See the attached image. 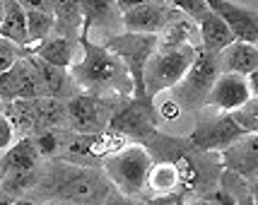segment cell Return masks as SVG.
<instances>
[{"label":"cell","instance_id":"1","mask_svg":"<svg viewBox=\"0 0 258 205\" xmlns=\"http://www.w3.org/2000/svg\"><path fill=\"white\" fill-rule=\"evenodd\" d=\"M82 56L70 65V75L75 78L87 94L99 99H125L133 94V80L125 65L101 44H90L87 36H80Z\"/></svg>","mask_w":258,"mask_h":205},{"label":"cell","instance_id":"2","mask_svg":"<svg viewBox=\"0 0 258 205\" xmlns=\"http://www.w3.org/2000/svg\"><path fill=\"white\" fill-rule=\"evenodd\" d=\"M46 188L51 195H56L58 200L78 205H94L101 203L106 195L111 193V183L106 181L101 174L94 169H82L75 164L58 162L48 174Z\"/></svg>","mask_w":258,"mask_h":205},{"label":"cell","instance_id":"3","mask_svg":"<svg viewBox=\"0 0 258 205\" xmlns=\"http://www.w3.org/2000/svg\"><path fill=\"white\" fill-rule=\"evenodd\" d=\"M196 48L188 44H159L147 58L145 70H143V82H145V97L152 102L157 94L171 90L176 82L186 75L191 65Z\"/></svg>","mask_w":258,"mask_h":205},{"label":"cell","instance_id":"4","mask_svg":"<svg viewBox=\"0 0 258 205\" xmlns=\"http://www.w3.org/2000/svg\"><path fill=\"white\" fill-rule=\"evenodd\" d=\"M104 171L106 179L121 191L123 195H143L147 186V171L152 167V160L145 148L140 145H125L113 155L104 157Z\"/></svg>","mask_w":258,"mask_h":205},{"label":"cell","instance_id":"5","mask_svg":"<svg viewBox=\"0 0 258 205\" xmlns=\"http://www.w3.org/2000/svg\"><path fill=\"white\" fill-rule=\"evenodd\" d=\"M222 73L220 68V53L215 51H205V48H196L191 65L186 70V75L181 78L171 92H174V102L179 106H198L205 104V97L213 87V82L217 80V75Z\"/></svg>","mask_w":258,"mask_h":205},{"label":"cell","instance_id":"6","mask_svg":"<svg viewBox=\"0 0 258 205\" xmlns=\"http://www.w3.org/2000/svg\"><path fill=\"white\" fill-rule=\"evenodd\" d=\"M104 48H109L113 56L125 65L131 80H133V92L138 102H145V82H143V70H145L147 58L157 48V34H135V32H123L113 34L109 41H104Z\"/></svg>","mask_w":258,"mask_h":205},{"label":"cell","instance_id":"7","mask_svg":"<svg viewBox=\"0 0 258 205\" xmlns=\"http://www.w3.org/2000/svg\"><path fill=\"white\" fill-rule=\"evenodd\" d=\"M46 97L44 85L39 80L32 60L20 58L12 68L0 73V102L10 104L17 99H41Z\"/></svg>","mask_w":258,"mask_h":205},{"label":"cell","instance_id":"8","mask_svg":"<svg viewBox=\"0 0 258 205\" xmlns=\"http://www.w3.org/2000/svg\"><path fill=\"white\" fill-rule=\"evenodd\" d=\"M66 114L75 133L99 135L109 125V104H106V99H99V97L87 94V92H82V94L70 99Z\"/></svg>","mask_w":258,"mask_h":205},{"label":"cell","instance_id":"9","mask_svg":"<svg viewBox=\"0 0 258 205\" xmlns=\"http://www.w3.org/2000/svg\"><path fill=\"white\" fill-rule=\"evenodd\" d=\"M253 97H256V87H251L248 78L234 75V73H220L205 97V104L220 109L222 114H229V111L241 109Z\"/></svg>","mask_w":258,"mask_h":205},{"label":"cell","instance_id":"10","mask_svg":"<svg viewBox=\"0 0 258 205\" xmlns=\"http://www.w3.org/2000/svg\"><path fill=\"white\" fill-rule=\"evenodd\" d=\"M179 12L176 8H171L167 0H152L145 5L131 8L121 15V24L125 32H135V34H159L171 20H176Z\"/></svg>","mask_w":258,"mask_h":205},{"label":"cell","instance_id":"11","mask_svg":"<svg viewBox=\"0 0 258 205\" xmlns=\"http://www.w3.org/2000/svg\"><path fill=\"white\" fill-rule=\"evenodd\" d=\"M205 5L229 27L236 41H246V44L258 41V17L253 8L236 5L232 0H205Z\"/></svg>","mask_w":258,"mask_h":205},{"label":"cell","instance_id":"12","mask_svg":"<svg viewBox=\"0 0 258 205\" xmlns=\"http://www.w3.org/2000/svg\"><path fill=\"white\" fill-rule=\"evenodd\" d=\"M244 135L246 133L232 121V116L225 114L220 118H213V121H205V123L198 125L193 130L191 143L201 152H213V150H225L227 145H232L234 140Z\"/></svg>","mask_w":258,"mask_h":205},{"label":"cell","instance_id":"13","mask_svg":"<svg viewBox=\"0 0 258 205\" xmlns=\"http://www.w3.org/2000/svg\"><path fill=\"white\" fill-rule=\"evenodd\" d=\"M222 164L227 171H232L241 179L256 181L258 171V140L256 133H248L246 138H239L232 145L222 150Z\"/></svg>","mask_w":258,"mask_h":205},{"label":"cell","instance_id":"14","mask_svg":"<svg viewBox=\"0 0 258 205\" xmlns=\"http://www.w3.org/2000/svg\"><path fill=\"white\" fill-rule=\"evenodd\" d=\"M220 68L222 73H234V75H251L258 68V48L256 44L246 41H232V44L220 51Z\"/></svg>","mask_w":258,"mask_h":205},{"label":"cell","instance_id":"15","mask_svg":"<svg viewBox=\"0 0 258 205\" xmlns=\"http://www.w3.org/2000/svg\"><path fill=\"white\" fill-rule=\"evenodd\" d=\"M34 56L39 60H44L48 65H58V68H70L75 60H78V48H75V41L70 36L60 34V36H48L41 44H36L34 48Z\"/></svg>","mask_w":258,"mask_h":205},{"label":"cell","instance_id":"16","mask_svg":"<svg viewBox=\"0 0 258 205\" xmlns=\"http://www.w3.org/2000/svg\"><path fill=\"white\" fill-rule=\"evenodd\" d=\"M3 20H0V39L12 41L20 48H29V34H27V10L17 0H3Z\"/></svg>","mask_w":258,"mask_h":205},{"label":"cell","instance_id":"17","mask_svg":"<svg viewBox=\"0 0 258 205\" xmlns=\"http://www.w3.org/2000/svg\"><path fill=\"white\" fill-rule=\"evenodd\" d=\"M198 39H201V48L220 53L222 48H227L234 41V34L229 32V27L213 10H208L198 20Z\"/></svg>","mask_w":258,"mask_h":205},{"label":"cell","instance_id":"18","mask_svg":"<svg viewBox=\"0 0 258 205\" xmlns=\"http://www.w3.org/2000/svg\"><path fill=\"white\" fill-rule=\"evenodd\" d=\"M106 128L121 133V135H135V138H150L155 133V128H152L150 118H147V111L143 106H138V104L111 116Z\"/></svg>","mask_w":258,"mask_h":205},{"label":"cell","instance_id":"19","mask_svg":"<svg viewBox=\"0 0 258 205\" xmlns=\"http://www.w3.org/2000/svg\"><path fill=\"white\" fill-rule=\"evenodd\" d=\"M80 10H82V36L92 27H109L121 12L116 0H80Z\"/></svg>","mask_w":258,"mask_h":205},{"label":"cell","instance_id":"20","mask_svg":"<svg viewBox=\"0 0 258 205\" xmlns=\"http://www.w3.org/2000/svg\"><path fill=\"white\" fill-rule=\"evenodd\" d=\"M36 160H39V150L34 145V140L32 138H22L20 143H15L12 148L5 150V155L0 160V171L34 169Z\"/></svg>","mask_w":258,"mask_h":205},{"label":"cell","instance_id":"21","mask_svg":"<svg viewBox=\"0 0 258 205\" xmlns=\"http://www.w3.org/2000/svg\"><path fill=\"white\" fill-rule=\"evenodd\" d=\"M176 188H181V183H179V171H176L174 162H159L155 167H150V171H147V186H145L147 195L171 193Z\"/></svg>","mask_w":258,"mask_h":205},{"label":"cell","instance_id":"22","mask_svg":"<svg viewBox=\"0 0 258 205\" xmlns=\"http://www.w3.org/2000/svg\"><path fill=\"white\" fill-rule=\"evenodd\" d=\"M29 60H32L34 70H36V75H39V80H41V85H44V92L46 97H53V99H58V97H63L68 90V68H58V65H48V63H44V60H39L36 56H29Z\"/></svg>","mask_w":258,"mask_h":205},{"label":"cell","instance_id":"23","mask_svg":"<svg viewBox=\"0 0 258 205\" xmlns=\"http://www.w3.org/2000/svg\"><path fill=\"white\" fill-rule=\"evenodd\" d=\"M53 29H56V17H53L51 12L27 10V34H29V46L41 44L44 39L51 36Z\"/></svg>","mask_w":258,"mask_h":205},{"label":"cell","instance_id":"24","mask_svg":"<svg viewBox=\"0 0 258 205\" xmlns=\"http://www.w3.org/2000/svg\"><path fill=\"white\" fill-rule=\"evenodd\" d=\"M36 183V174L34 169H17V171H3L0 179V193L5 195H20L29 191Z\"/></svg>","mask_w":258,"mask_h":205},{"label":"cell","instance_id":"25","mask_svg":"<svg viewBox=\"0 0 258 205\" xmlns=\"http://www.w3.org/2000/svg\"><path fill=\"white\" fill-rule=\"evenodd\" d=\"M53 3V17L56 24L66 29L82 27V10H80V0H51Z\"/></svg>","mask_w":258,"mask_h":205},{"label":"cell","instance_id":"26","mask_svg":"<svg viewBox=\"0 0 258 205\" xmlns=\"http://www.w3.org/2000/svg\"><path fill=\"white\" fill-rule=\"evenodd\" d=\"M36 118L44 125H60L68 118L66 106L60 104V99L41 97V99H36Z\"/></svg>","mask_w":258,"mask_h":205},{"label":"cell","instance_id":"27","mask_svg":"<svg viewBox=\"0 0 258 205\" xmlns=\"http://www.w3.org/2000/svg\"><path fill=\"white\" fill-rule=\"evenodd\" d=\"M232 116V121H234L244 133H256V97L251 99L248 104H244L241 109H236V111H229Z\"/></svg>","mask_w":258,"mask_h":205},{"label":"cell","instance_id":"28","mask_svg":"<svg viewBox=\"0 0 258 205\" xmlns=\"http://www.w3.org/2000/svg\"><path fill=\"white\" fill-rule=\"evenodd\" d=\"M171 8H176L179 12H183L186 17H191L193 22H198L203 15L208 12V5L205 0H167Z\"/></svg>","mask_w":258,"mask_h":205},{"label":"cell","instance_id":"29","mask_svg":"<svg viewBox=\"0 0 258 205\" xmlns=\"http://www.w3.org/2000/svg\"><path fill=\"white\" fill-rule=\"evenodd\" d=\"M24 48H20L17 44H12V41H5V39H0V73H5L8 68H12L20 58H22Z\"/></svg>","mask_w":258,"mask_h":205},{"label":"cell","instance_id":"30","mask_svg":"<svg viewBox=\"0 0 258 205\" xmlns=\"http://www.w3.org/2000/svg\"><path fill=\"white\" fill-rule=\"evenodd\" d=\"M186 188H176L171 193H162V195H150L145 205H186Z\"/></svg>","mask_w":258,"mask_h":205},{"label":"cell","instance_id":"31","mask_svg":"<svg viewBox=\"0 0 258 205\" xmlns=\"http://www.w3.org/2000/svg\"><path fill=\"white\" fill-rule=\"evenodd\" d=\"M34 145H36V150H39V155H56V150H58V135L56 133H41V135L34 140Z\"/></svg>","mask_w":258,"mask_h":205},{"label":"cell","instance_id":"32","mask_svg":"<svg viewBox=\"0 0 258 205\" xmlns=\"http://www.w3.org/2000/svg\"><path fill=\"white\" fill-rule=\"evenodd\" d=\"M12 138H15V128H12V123L8 121V116L0 114V152H5V150L10 148Z\"/></svg>","mask_w":258,"mask_h":205},{"label":"cell","instance_id":"33","mask_svg":"<svg viewBox=\"0 0 258 205\" xmlns=\"http://www.w3.org/2000/svg\"><path fill=\"white\" fill-rule=\"evenodd\" d=\"M24 10H41V12H51L53 15V3L51 0H17Z\"/></svg>","mask_w":258,"mask_h":205},{"label":"cell","instance_id":"34","mask_svg":"<svg viewBox=\"0 0 258 205\" xmlns=\"http://www.w3.org/2000/svg\"><path fill=\"white\" fill-rule=\"evenodd\" d=\"M159 114H162V118L174 121V118H179V116H181V106L174 102V99H167V102L159 106Z\"/></svg>","mask_w":258,"mask_h":205},{"label":"cell","instance_id":"35","mask_svg":"<svg viewBox=\"0 0 258 205\" xmlns=\"http://www.w3.org/2000/svg\"><path fill=\"white\" fill-rule=\"evenodd\" d=\"M101 203H104V205H138L135 200H131V198H128V195H123V193H118V195L109 193L104 200H101Z\"/></svg>","mask_w":258,"mask_h":205},{"label":"cell","instance_id":"36","mask_svg":"<svg viewBox=\"0 0 258 205\" xmlns=\"http://www.w3.org/2000/svg\"><path fill=\"white\" fill-rule=\"evenodd\" d=\"M145 3H152V0H116V5H118L121 12L131 10V8H138V5H145Z\"/></svg>","mask_w":258,"mask_h":205},{"label":"cell","instance_id":"37","mask_svg":"<svg viewBox=\"0 0 258 205\" xmlns=\"http://www.w3.org/2000/svg\"><path fill=\"white\" fill-rule=\"evenodd\" d=\"M10 205H36V203H32V200H15V203H10Z\"/></svg>","mask_w":258,"mask_h":205},{"label":"cell","instance_id":"38","mask_svg":"<svg viewBox=\"0 0 258 205\" xmlns=\"http://www.w3.org/2000/svg\"><path fill=\"white\" fill-rule=\"evenodd\" d=\"M41 205H63L60 200H48V203H41Z\"/></svg>","mask_w":258,"mask_h":205},{"label":"cell","instance_id":"39","mask_svg":"<svg viewBox=\"0 0 258 205\" xmlns=\"http://www.w3.org/2000/svg\"><path fill=\"white\" fill-rule=\"evenodd\" d=\"M191 205H213V203H205V200H196V203H191Z\"/></svg>","mask_w":258,"mask_h":205},{"label":"cell","instance_id":"40","mask_svg":"<svg viewBox=\"0 0 258 205\" xmlns=\"http://www.w3.org/2000/svg\"><path fill=\"white\" fill-rule=\"evenodd\" d=\"M3 8H5V3L0 0V20H3Z\"/></svg>","mask_w":258,"mask_h":205},{"label":"cell","instance_id":"41","mask_svg":"<svg viewBox=\"0 0 258 205\" xmlns=\"http://www.w3.org/2000/svg\"><path fill=\"white\" fill-rule=\"evenodd\" d=\"M0 205H10V200H0Z\"/></svg>","mask_w":258,"mask_h":205}]
</instances>
